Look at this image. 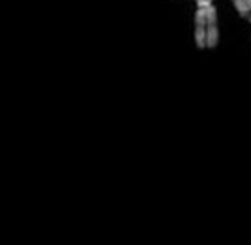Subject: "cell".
<instances>
[{
    "label": "cell",
    "instance_id": "cell-1",
    "mask_svg": "<svg viewBox=\"0 0 251 245\" xmlns=\"http://www.w3.org/2000/svg\"><path fill=\"white\" fill-rule=\"evenodd\" d=\"M193 36L199 49H215L219 44V13L214 4L197 8L193 19Z\"/></svg>",
    "mask_w": 251,
    "mask_h": 245
},
{
    "label": "cell",
    "instance_id": "cell-3",
    "mask_svg": "<svg viewBox=\"0 0 251 245\" xmlns=\"http://www.w3.org/2000/svg\"><path fill=\"white\" fill-rule=\"evenodd\" d=\"M195 4H197V8H202V6H210V4H214V0H195Z\"/></svg>",
    "mask_w": 251,
    "mask_h": 245
},
{
    "label": "cell",
    "instance_id": "cell-2",
    "mask_svg": "<svg viewBox=\"0 0 251 245\" xmlns=\"http://www.w3.org/2000/svg\"><path fill=\"white\" fill-rule=\"evenodd\" d=\"M230 4L242 19L251 23V0H230Z\"/></svg>",
    "mask_w": 251,
    "mask_h": 245
},
{
    "label": "cell",
    "instance_id": "cell-4",
    "mask_svg": "<svg viewBox=\"0 0 251 245\" xmlns=\"http://www.w3.org/2000/svg\"><path fill=\"white\" fill-rule=\"evenodd\" d=\"M250 40H251V34H250Z\"/></svg>",
    "mask_w": 251,
    "mask_h": 245
}]
</instances>
